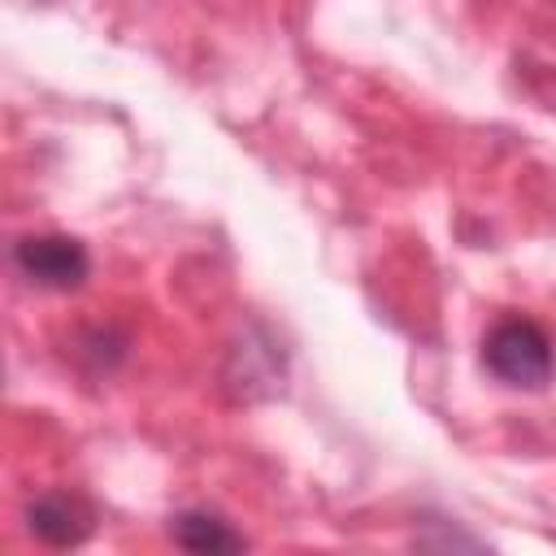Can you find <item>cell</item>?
Returning <instances> with one entry per match:
<instances>
[{"label":"cell","mask_w":556,"mask_h":556,"mask_svg":"<svg viewBox=\"0 0 556 556\" xmlns=\"http://www.w3.org/2000/svg\"><path fill=\"white\" fill-rule=\"evenodd\" d=\"M482 365L504 387L539 391V387L552 382V365H556L552 361V339L534 321H526V317H504L482 339Z\"/></svg>","instance_id":"obj_1"},{"label":"cell","mask_w":556,"mask_h":556,"mask_svg":"<svg viewBox=\"0 0 556 556\" xmlns=\"http://www.w3.org/2000/svg\"><path fill=\"white\" fill-rule=\"evenodd\" d=\"M26 526H30V534H35L39 543H48V547H78V543L91 534L96 513H91V504H87L83 495H74V491H48V495L30 500Z\"/></svg>","instance_id":"obj_3"},{"label":"cell","mask_w":556,"mask_h":556,"mask_svg":"<svg viewBox=\"0 0 556 556\" xmlns=\"http://www.w3.org/2000/svg\"><path fill=\"white\" fill-rule=\"evenodd\" d=\"M169 539L187 552H243V534L230 530V521H222L217 513L204 508H187L178 517H169Z\"/></svg>","instance_id":"obj_4"},{"label":"cell","mask_w":556,"mask_h":556,"mask_svg":"<svg viewBox=\"0 0 556 556\" xmlns=\"http://www.w3.org/2000/svg\"><path fill=\"white\" fill-rule=\"evenodd\" d=\"M13 265L22 278L48 291H74L91 274V256L70 235H26L13 248Z\"/></svg>","instance_id":"obj_2"}]
</instances>
